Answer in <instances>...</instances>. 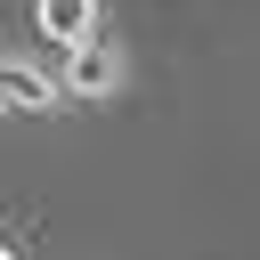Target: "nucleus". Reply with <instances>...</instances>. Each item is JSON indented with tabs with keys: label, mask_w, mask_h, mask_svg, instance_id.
I'll return each instance as SVG.
<instances>
[{
	"label": "nucleus",
	"mask_w": 260,
	"mask_h": 260,
	"mask_svg": "<svg viewBox=\"0 0 260 260\" xmlns=\"http://www.w3.org/2000/svg\"><path fill=\"white\" fill-rule=\"evenodd\" d=\"M130 89V57H122V41H81V49H57V98H81V106H106V98H122Z\"/></svg>",
	"instance_id": "obj_1"
},
{
	"label": "nucleus",
	"mask_w": 260,
	"mask_h": 260,
	"mask_svg": "<svg viewBox=\"0 0 260 260\" xmlns=\"http://www.w3.org/2000/svg\"><path fill=\"white\" fill-rule=\"evenodd\" d=\"M49 106H57V65L0 49V114H49Z\"/></svg>",
	"instance_id": "obj_2"
},
{
	"label": "nucleus",
	"mask_w": 260,
	"mask_h": 260,
	"mask_svg": "<svg viewBox=\"0 0 260 260\" xmlns=\"http://www.w3.org/2000/svg\"><path fill=\"white\" fill-rule=\"evenodd\" d=\"M32 24H41L49 49H81V41L106 32V8L98 0H32Z\"/></svg>",
	"instance_id": "obj_3"
},
{
	"label": "nucleus",
	"mask_w": 260,
	"mask_h": 260,
	"mask_svg": "<svg viewBox=\"0 0 260 260\" xmlns=\"http://www.w3.org/2000/svg\"><path fill=\"white\" fill-rule=\"evenodd\" d=\"M0 260H16V244H8V236H0Z\"/></svg>",
	"instance_id": "obj_4"
}]
</instances>
